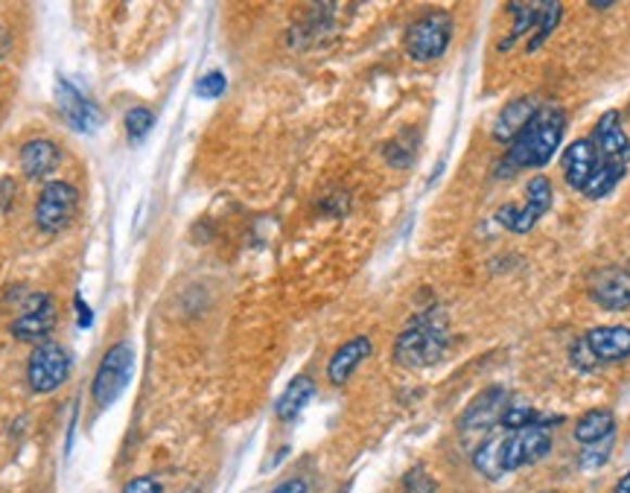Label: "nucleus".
I'll return each instance as SVG.
<instances>
[{
    "mask_svg": "<svg viewBox=\"0 0 630 493\" xmlns=\"http://www.w3.org/2000/svg\"><path fill=\"white\" fill-rule=\"evenodd\" d=\"M10 47H12L10 29H7V27H0V59H3V56H7V53H10Z\"/></svg>",
    "mask_w": 630,
    "mask_h": 493,
    "instance_id": "32",
    "label": "nucleus"
},
{
    "mask_svg": "<svg viewBox=\"0 0 630 493\" xmlns=\"http://www.w3.org/2000/svg\"><path fill=\"white\" fill-rule=\"evenodd\" d=\"M472 467L488 482H496V479L508 473L505 470V438H488V441H482L476 447V453H472Z\"/></svg>",
    "mask_w": 630,
    "mask_h": 493,
    "instance_id": "21",
    "label": "nucleus"
},
{
    "mask_svg": "<svg viewBox=\"0 0 630 493\" xmlns=\"http://www.w3.org/2000/svg\"><path fill=\"white\" fill-rule=\"evenodd\" d=\"M511 12H514V21H511V29L502 36V41H500L502 53L517 45L522 36L534 33L538 18H540V3H511Z\"/></svg>",
    "mask_w": 630,
    "mask_h": 493,
    "instance_id": "22",
    "label": "nucleus"
},
{
    "mask_svg": "<svg viewBox=\"0 0 630 493\" xmlns=\"http://www.w3.org/2000/svg\"><path fill=\"white\" fill-rule=\"evenodd\" d=\"M155 126V114L138 105V109H129L126 112V131H129L131 140H140L143 135H149V129Z\"/></svg>",
    "mask_w": 630,
    "mask_h": 493,
    "instance_id": "27",
    "label": "nucleus"
},
{
    "mask_svg": "<svg viewBox=\"0 0 630 493\" xmlns=\"http://www.w3.org/2000/svg\"><path fill=\"white\" fill-rule=\"evenodd\" d=\"M79 207V190L71 181H45L41 193L36 199V225L45 233L65 231Z\"/></svg>",
    "mask_w": 630,
    "mask_h": 493,
    "instance_id": "8",
    "label": "nucleus"
},
{
    "mask_svg": "<svg viewBox=\"0 0 630 493\" xmlns=\"http://www.w3.org/2000/svg\"><path fill=\"white\" fill-rule=\"evenodd\" d=\"M403 491L406 493H436L438 482L432 479V473H429L427 467L415 465L412 470H406V476H403Z\"/></svg>",
    "mask_w": 630,
    "mask_h": 493,
    "instance_id": "26",
    "label": "nucleus"
},
{
    "mask_svg": "<svg viewBox=\"0 0 630 493\" xmlns=\"http://www.w3.org/2000/svg\"><path fill=\"white\" fill-rule=\"evenodd\" d=\"M450 351V325L446 316L438 307L420 313L406 325V330L394 339L391 359L400 368L417 371V368H432Z\"/></svg>",
    "mask_w": 630,
    "mask_h": 493,
    "instance_id": "2",
    "label": "nucleus"
},
{
    "mask_svg": "<svg viewBox=\"0 0 630 493\" xmlns=\"http://www.w3.org/2000/svg\"><path fill=\"white\" fill-rule=\"evenodd\" d=\"M450 41H453V15L450 12L420 15L403 36L408 59H415V62H436L444 56Z\"/></svg>",
    "mask_w": 630,
    "mask_h": 493,
    "instance_id": "5",
    "label": "nucleus"
},
{
    "mask_svg": "<svg viewBox=\"0 0 630 493\" xmlns=\"http://www.w3.org/2000/svg\"><path fill=\"white\" fill-rule=\"evenodd\" d=\"M630 356V327H593L569 347V363L578 371H595L598 365L625 363Z\"/></svg>",
    "mask_w": 630,
    "mask_h": 493,
    "instance_id": "3",
    "label": "nucleus"
},
{
    "mask_svg": "<svg viewBox=\"0 0 630 493\" xmlns=\"http://www.w3.org/2000/svg\"><path fill=\"white\" fill-rule=\"evenodd\" d=\"M415 147L417 140L412 135H400L386 147V161H389L391 167H408L412 159H415Z\"/></svg>",
    "mask_w": 630,
    "mask_h": 493,
    "instance_id": "25",
    "label": "nucleus"
},
{
    "mask_svg": "<svg viewBox=\"0 0 630 493\" xmlns=\"http://www.w3.org/2000/svg\"><path fill=\"white\" fill-rule=\"evenodd\" d=\"M505 401H508V394L505 389H484L479 397H472L470 406L464 409L462 420H458V429L462 432H479V429H491L496 420L502 418V412H505Z\"/></svg>",
    "mask_w": 630,
    "mask_h": 493,
    "instance_id": "16",
    "label": "nucleus"
},
{
    "mask_svg": "<svg viewBox=\"0 0 630 493\" xmlns=\"http://www.w3.org/2000/svg\"><path fill=\"white\" fill-rule=\"evenodd\" d=\"M313 394L315 380L310 374H298V377H292L287 389H284V394L278 397V403H275V415H278V420H284V424L295 420L298 415L306 409V403L313 401Z\"/></svg>",
    "mask_w": 630,
    "mask_h": 493,
    "instance_id": "20",
    "label": "nucleus"
},
{
    "mask_svg": "<svg viewBox=\"0 0 630 493\" xmlns=\"http://www.w3.org/2000/svg\"><path fill=\"white\" fill-rule=\"evenodd\" d=\"M225 88H228V79H225L223 71H211V74H204L199 83H196V93L204 97V100H216V97H223Z\"/></svg>",
    "mask_w": 630,
    "mask_h": 493,
    "instance_id": "28",
    "label": "nucleus"
},
{
    "mask_svg": "<svg viewBox=\"0 0 630 493\" xmlns=\"http://www.w3.org/2000/svg\"><path fill=\"white\" fill-rule=\"evenodd\" d=\"M587 292H590V301L607 313H625V309H630V271L619 269V266L598 269L590 278Z\"/></svg>",
    "mask_w": 630,
    "mask_h": 493,
    "instance_id": "12",
    "label": "nucleus"
},
{
    "mask_svg": "<svg viewBox=\"0 0 630 493\" xmlns=\"http://www.w3.org/2000/svg\"><path fill=\"white\" fill-rule=\"evenodd\" d=\"M56 304L53 299L47 295V292H36V295H29L24 301V309H21V316L12 321V336L18 339V342H47V336L53 333V327H56Z\"/></svg>",
    "mask_w": 630,
    "mask_h": 493,
    "instance_id": "10",
    "label": "nucleus"
},
{
    "mask_svg": "<svg viewBox=\"0 0 630 493\" xmlns=\"http://www.w3.org/2000/svg\"><path fill=\"white\" fill-rule=\"evenodd\" d=\"M613 432H616V415L610 409H590L575 420L572 438L581 447H595L610 441Z\"/></svg>",
    "mask_w": 630,
    "mask_h": 493,
    "instance_id": "19",
    "label": "nucleus"
},
{
    "mask_svg": "<svg viewBox=\"0 0 630 493\" xmlns=\"http://www.w3.org/2000/svg\"><path fill=\"white\" fill-rule=\"evenodd\" d=\"M371 351L374 344L368 336H353V339H348L344 344H339L336 354L330 356V363H327V380H330V385L342 389L344 382L353 377V371L371 356Z\"/></svg>",
    "mask_w": 630,
    "mask_h": 493,
    "instance_id": "15",
    "label": "nucleus"
},
{
    "mask_svg": "<svg viewBox=\"0 0 630 493\" xmlns=\"http://www.w3.org/2000/svg\"><path fill=\"white\" fill-rule=\"evenodd\" d=\"M76 313H79V327H91L93 313L88 307H85L83 299H76Z\"/></svg>",
    "mask_w": 630,
    "mask_h": 493,
    "instance_id": "31",
    "label": "nucleus"
},
{
    "mask_svg": "<svg viewBox=\"0 0 630 493\" xmlns=\"http://www.w3.org/2000/svg\"><path fill=\"white\" fill-rule=\"evenodd\" d=\"M590 140L598 147L604 161L619 164V167H630V138L625 135L619 112H604L602 117L595 121Z\"/></svg>",
    "mask_w": 630,
    "mask_h": 493,
    "instance_id": "14",
    "label": "nucleus"
},
{
    "mask_svg": "<svg viewBox=\"0 0 630 493\" xmlns=\"http://www.w3.org/2000/svg\"><path fill=\"white\" fill-rule=\"evenodd\" d=\"M123 493H161V484H158L152 476H135V479L123 488Z\"/></svg>",
    "mask_w": 630,
    "mask_h": 493,
    "instance_id": "29",
    "label": "nucleus"
},
{
    "mask_svg": "<svg viewBox=\"0 0 630 493\" xmlns=\"http://www.w3.org/2000/svg\"><path fill=\"white\" fill-rule=\"evenodd\" d=\"M272 493H306L304 479H287L284 484H278Z\"/></svg>",
    "mask_w": 630,
    "mask_h": 493,
    "instance_id": "30",
    "label": "nucleus"
},
{
    "mask_svg": "<svg viewBox=\"0 0 630 493\" xmlns=\"http://www.w3.org/2000/svg\"><path fill=\"white\" fill-rule=\"evenodd\" d=\"M560 15H564V7H560V3H555V0L540 3L538 27H534V33H531V38H529V45H526V50H529V53H534V50H540V47L546 45V38L552 36V33L557 29V24H560Z\"/></svg>",
    "mask_w": 630,
    "mask_h": 493,
    "instance_id": "23",
    "label": "nucleus"
},
{
    "mask_svg": "<svg viewBox=\"0 0 630 493\" xmlns=\"http://www.w3.org/2000/svg\"><path fill=\"white\" fill-rule=\"evenodd\" d=\"M135 363L138 359L129 342H117L105 351L91 382V397L97 409H109L112 403L121 401L123 391L129 389L131 377H135Z\"/></svg>",
    "mask_w": 630,
    "mask_h": 493,
    "instance_id": "4",
    "label": "nucleus"
},
{
    "mask_svg": "<svg viewBox=\"0 0 630 493\" xmlns=\"http://www.w3.org/2000/svg\"><path fill=\"white\" fill-rule=\"evenodd\" d=\"M71 377V356L59 342H38L27 359V385L33 394H53Z\"/></svg>",
    "mask_w": 630,
    "mask_h": 493,
    "instance_id": "7",
    "label": "nucleus"
},
{
    "mask_svg": "<svg viewBox=\"0 0 630 493\" xmlns=\"http://www.w3.org/2000/svg\"><path fill=\"white\" fill-rule=\"evenodd\" d=\"M540 415L531 406H526V403H517V406H505V412H502L500 424L505 429H526V427H534V424H540Z\"/></svg>",
    "mask_w": 630,
    "mask_h": 493,
    "instance_id": "24",
    "label": "nucleus"
},
{
    "mask_svg": "<svg viewBox=\"0 0 630 493\" xmlns=\"http://www.w3.org/2000/svg\"><path fill=\"white\" fill-rule=\"evenodd\" d=\"M602 164H604L602 152H598V147H595L590 138L572 140V143L564 150V159H560L566 185L572 187L575 193H584V187L590 185V178L598 173Z\"/></svg>",
    "mask_w": 630,
    "mask_h": 493,
    "instance_id": "13",
    "label": "nucleus"
},
{
    "mask_svg": "<svg viewBox=\"0 0 630 493\" xmlns=\"http://www.w3.org/2000/svg\"><path fill=\"white\" fill-rule=\"evenodd\" d=\"M566 131V114L557 105H540L529 126L519 131L502 155L500 173H519V169H540L555 159Z\"/></svg>",
    "mask_w": 630,
    "mask_h": 493,
    "instance_id": "1",
    "label": "nucleus"
},
{
    "mask_svg": "<svg viewBox=\"0 0 630 493\" xmlns=\"http://www.w3.org/2000/svg\"><path fill=\"white\" fill-rule=\"evenodd\" d=\"M560 418L540 420L534 427L517 429L505 435V470H519V467L538 465L552 453V432L549 424H557Z\"/></svg>",
    "mask_w": 630,
    "mask_h": 493,
    "instance_id": "9",
    "label": "nucleus"
},
{
    "mask_svg": "<svg viewBox=\"0 0 630 493\" xmlns=\"http://www.w3.org/2000/svg\"><path fill=\"white\" fill-rule=\"evenodd\" d=\"M18 161L24 178H29V181H41V178L50 176V173L62 164V152H59V147L53 140L36 138L27 140V143L21 147Z\"/></svg>",
    "mask_w": 630,
    "mask_h": 493,
    "instance_id": "18",
    "label": "nucleus"
},
{
    "mask_svg": "<svg viewBox=\"0 0 630 493\" xmlns=\"http://www.w3.org/2000/svg\"><path fill=\"white\" fill-rule=\"evenodd\" d=\"M552 199H555L552 181L546 176H531L526 185V202L522 205H502L493 214V219L508 233H529L549 214Z\"/></svg>",
    "mask_w": 630,
    "mask_h": 493,
    "instance_id": "6",
    "label": "nucleus"
},
{
    "mask_svg": "<svg viewBox=\"0 0 630 493\" xmlns=\"http://www.w3.org/2000/svg\"><path fill=\"white\" fill-rule=\"evenodd\" d=\"M540 103L534 100V97H517V100H511V103L502 105L500 117L493 121V140H500V143H505V147H511L514 140H517V135L526 126H529V121L538 114Z\"/></svg>",
    "mask_w": 630,
    "mask_h": 493,
    "instance_id": "17",
    "label": "nucleus"
},
{
    "mask_svg": "<svg viewBox=\"0 0 630 493\" xmlns=\"http://www.w3.org/2000/svg\"><path fill=\"white\" fill-rule=\"evenodd\" d=\"M613 493H630V470L625 476H621L619 482H616V488H613Z\"/></svg>",
    "mask_w": 630,
    "mask_h": 493,
    "instance_id": "33",
    "label": "nucleus"
},
{
    "mask_svg": "<svg viewBox=\"0 0 630 493\" xmlns=\"http://www.w3.org/2000/svg\"><path fill=\"white\" fill-rule=\"evenodd\" d=\"M56 109L62 114V121L79 135H93L102 126L100 105L91 103L76 85H71L62 76L56 79Z\"/></svg>",
    "mask_w": 630,
    "mask_h": 493,
    "instance_id": "11",
    "label": "nucleus"
}]
</instances>
